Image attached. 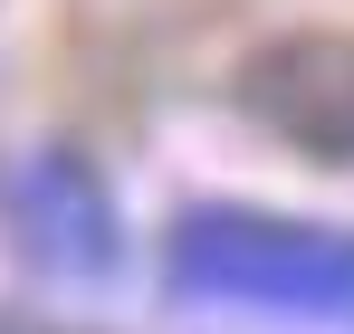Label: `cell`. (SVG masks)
I'll return each mask as SVG.
<instances>
[{"instance_id": "1", "label": "cell", "mask_w": 354, "mask_h": 334, "mask_svg": "<svg viewBox=\"0 0 354 334\" xmlns=\"http://www.w3.org/2000/svg\"><path fill=\"white\" fill-rule=\"evenodd\" d=\"M163 296L354 334V229L288 210H182L163 229Z\"/></svg>"}, {"instance_id": "2", "label": "cell", "mask_w": 354, "mask_h": 334, "mask_svg": "<svg viewBox=\"0 0 354 334\" xmlns=\"http://www.w3.org/2000/svg\"><path fill=\"white\" fill-rule=\"evenodd\" d=\"M0 220L19 239V258L48 268V277H106L124 258V220H115V201H106L86 153H19V163H0Z\"/></svg>"}, {"instance_id": "3", "label": "cell", "mask_w": 354, "mask_h": 334, "mask_svg": "<svg viewBox=\"0 0 354 334\" xmlns=\"http://www.w3.org/2000/svg\"><path fill=\"white\" fill-rule=\"evenodd\" d=\"M239 115L288 153L354 163V39H268L239 67Z\"/></svg>"}, {"instance_id": "4", "label": "cell", "mask_w": 354, "mask_h": 334, "mask_svg": "<svg viewBox=\"0 0 354 334\" xmlns=\"http://www.w3.org/2000/svg\"><path fill=\"white\" fill-rule=\"evenodd\" d=\"M0 334H10V325H0Z\"/></svg>"}]
</instances>
